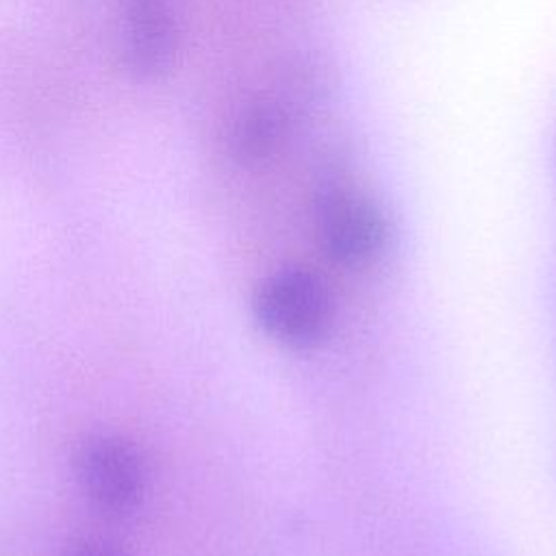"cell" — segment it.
<instances>
[{
	"label": "cell",
	"instance_id": "6da1fadb",
	"mask_svg": "<svg viewBox=\"0 0 556 556\" xmlns=\"http://www.w3.org/2000/svg\"><path fill=\"white\" fill-rule=\"evenodd\" d=\"M254 315L261 328L280 343L311 348L324 339L332 306L326 285L313 271L285 267L256 289Z\"/></svg>",
	"mask_w": 556,
	"mask_h": 556
},
{
	"label": "cell",
	"instance_id": "7a4b0ae2",
	"mask_svg": "<svg viewBox=\"0 0 556 556\" xmlns=\"http://www.w3.org/2000/svg\"><path fill=\"white\" fill-rule=\"evenodd\" d=\"M74 471L83 495L104 515L126 517L143 500V458L119 434H89L74 454Z\"/></svg>",
	"mask_w": 556,
	"mask_h": 556
},
{
	"label": "cell",
	"instance_id": "3957f363",
	"mask_svg": "<svg viewBox=\"0 0 556 556\" xmlns=\"http://www.w3.org/2000/svg\"><path fill=\"white\" fill-rule=\"evenodd\" d=\"M317 235L330 258L343 265H363L382 250L387 217L369 195L339 191L321 202Z\"/></svg>",
	"mask_w": 556,
	"mask_h": 556
},
{
	"label": "cell",
	"instance_id": "277c9868",
	"mask_svg": "<svg viewBox=\"0 0 556 556\" xmlns=\"http://www.w3.org/2000/svg\"><path fill=\"white\" fill-rule=\"evenodd\" d=\"M124 63L137 78L165 72L176 50V22L169 0H122Z\"/></svg>",
	"mask_w": 556,
	"mask_h": 556
},
{
	"label": "cell",
	"instance_id": "5b68a950",
	"mask_svg": "<svg viewBox=\"0 0 556 556\" xmlns=\"http://www.w3.org/2000/svg\"><path fill=\"white\" fill-rule=\"evenodd\" d=\"M287 117L274 104H256L241 113L235 122L230 146L232 154L243 161H261L269 156L287 135Z\"/></svg>",
	"mask_w": 556,
	"mask_h": 556
},
{
	"label": "cell",
	"instance_id": "8992f818",
	"mask_svg": "<svg viewBox=\"0 0 556 556\" xmlns=\"http://www.w3.org/2000/svg\"><path fill=\"white\" fill-rule=\"evenodd\" d=\"M65 556H128L119 545L98 539V536H80L67 543Z\"/></svg>",
	"mask_w": 556,
	"mask_h": 556
}]
</instances>
